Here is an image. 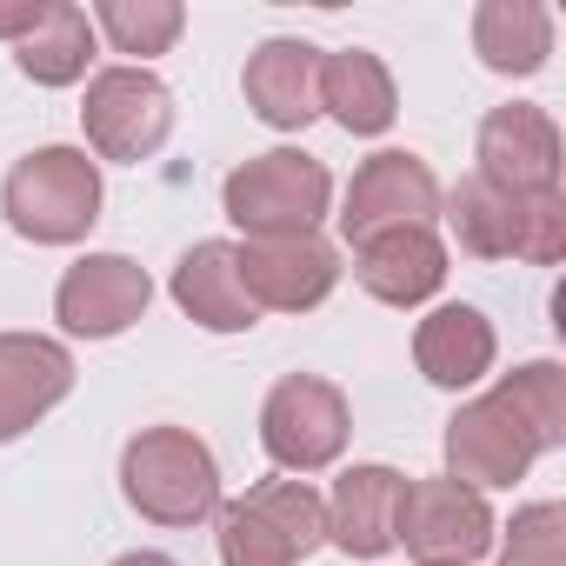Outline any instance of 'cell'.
Instances as JSON below:
<instances>
[{
    "mask_svg": "<svg viewBox=\"0 0 566 566\" xmlns=\"http://www.w3.org/2000/svg\"><path fill=\"white\" fill-rule=\"evenodd\" d=\"M120 493L154 526H200L220 513V460L187 427H140L120 453Z\"/></svg>",
    "mask_w": 566,
    "mask_h": 566,
    "instance_id": "6da1fadb",
    "label": "cell"
},
{
    "mask_svg": "<svg viewBox=\"0 0 566 566\" xmlns=\"http://www.w3.org/2000/svg\"><path fill=\"white\" fill-rule=\"evenodd\" d=\"M0 213L34 247H74L101 220V167L81 147H34L0 187Z\"/></svg>",
    "mask_w": 566,
    "mask_h": 566,
    "instance_id": "7a4b0ae2",
    "label": "cell"
},
{
    "mask_svg": "<svg viewBox=\"0 0 566 566\" xmlns=\"http://www.w3.org/2000/svg\"><path fill=\"white\" fill-rule=\"evenodd\" d=\"M220 200H227V220L247 240H294V233L321 227V213L334 200V180L314 154L273 147V154H253L247 167H233Z\"/></svg>",
    "mask_w": 566,
    "mask_h": 566,
    "instance_id": "3957f363",
    "label": "cell"
},
{
    "mask_svg": "<svg viewBox=\"0 0 566 566\" xmlns=\"http://www.w3.org/2000/svg\"><path fill=\"white\" fill-rule=\"evenodd\" d=\"M327 546V500L307 480H260L220 506V566H301Z\"/></svg>",
    "mask_w": 566,
    "mask_h": 566,
    "instance_id": "277c9868",
    "label": "cell"
},
{
    "mask_svg": "<svg viewBox=\"0 0 566 566\" xmlns=\"http://www.w3.org/2000/svg\"><path fill=\"white\" fill-rule=\"evenodd\" d=\"M347 433H354V413H347V394L321 374H287L266 407H260V447L280 473H321L347 453Z\"/></svg>",
    "mask_w": 566,
    "mask_h": 566,
    "instance_id": "5b68a950",
    "label": "cell"
},
{
    "mask_svg": "<svg viewBox=\"0 0 566 566\" xmlns=\"http://www.w3.org/2000/svg\"><path fill=\"white\" fill-rule=\"evenodd\" d=\"M394 546H407L420 566H473V559L493 546L486 493L460 486L453 473H440V480H407L400 520H394Z\"/></svg>",
    "mask_w": 566,
    "mask_h": 566,
    "instance_id": "8992f818",
    "label": "cell"
},
{
    "mask_svg": "<svg viewBox=\"0 0 566 566\" xmlns=\"http://www.w3.org/2000/svg\"><path fill=\"white\" fill-rule=\"evenodd\" d=\"M81 127L101 160H154L174 134V94L147 67H101L87 81Z\"/></svg>",
    "mask_w": 566,
    "mask_h": 566,
    "instance_id": "52a82bcc",
    "label": "cell"
},
{
    "mask_svg": "<svg viewBox=\"0 0 566 566\" xmlns=\"http://www.w3.org/2000/svg\"><path fill=\"white\" fill-rule=\"evenodd\" d=\"M546 453V440L520 420V407L493 387L486 400H467L453 420H447V467L460 486H513L533 460Z\"/></svg>",
    "mask_w": 566,
    "mask_h": 566,
    "instance_id": "ba28073f",
    "label": "cell"
},
{
    "mask_svg": "<svg viewBox=\"0 0 566 566\" xmlns=\"http://www.w3.org/2000/svg\"><path fill=\"white\" fill-rule=\"evenodd\" d=\"M154 301V280L140 260L127 253H87L61 273V287H54V321L74 334V340H114L127 334Z\"/></svg>",
    "mask_w": 566,
    "mask_h": 566,
    "instance_id": "9c48e42d",
    "label": "cell"
},
{
    "mask_svg": "<svg viewBox=\"0 0 566 566\" xmlns=\"http://www.w3.org/2000/svg\"><path fill=\"white\" fill-rule=\"evenodd\" d=\"M433 213H440V180L427 174V160L407 147H387V154L360 160V174L347 187L340 233H347V247H360L394 227H433Z\"/></svg>",
    "mask_w": 566,
    "mask_h": 566,
    "instance_id": "30bf717a",
    "label": "cell"
},
{
    "mask_svg": "<svg viewBox=\"0 0 566 566\" xmlns=\"http://www.w3.org/2000/svg\"><path fill=\"white\" fill-rule=\"evenodd\" d=\"M240 287L260 314H307L334 294L340 260L321 233H294V240H240Z\"/></svg>",
    "mask_w": 566,
    "mask_h": 566,
    "instance_id": "8fae6325",
    "label": "cell"
},
{
    "mask_svg": "<svg viewBox=\"0 0 566 566\" xmlns=\"http://www.w3.org/2000/svg\"><path fill=\"white\" fill-rule=\"evenodd\" d=\"M480 180L493 193H553L559 187V127L513 101V107H493L480 120Z\"/></svg>",
    "mask_w": 566,
    "mask_h": 566,
    "instance_id": "7c38bea8",
    "label": "cell"
},
{
    "mask_svg": "<svg viewBox=\"0 0 566 566\" xmlns=\"http://www.w3.org/2000/svg\"><path fill=\"white\" fill-rule=\"evenodd\" d=\"M74 394V354L48 334H0V440H21Z\"/></svg>",
    "mask_w": 566,
    "mask_h": 566,
    "instance_id": "4fadbf2b",
    "label": "cell"
},
{
    "mask_svg": "<svg viewBox=\"0 0 566 566\" xmlns=\"http://www.w3.org/2000/svg\"><path fill=\"white\" fill-rule=\"evenodd\" d=\"M240 87H247V107L266 120V127H280V134H294V127H307L314 114H321V48L314 41H260L253 54H247V74H240Z\"/></svg>",
    "mask_w": 566,
    "mask_h": 566,
    "instance_id": "5bb4252c",
    "label": "cell"
},
{
    "mask_svg": "<svg viewBox=\"0 0 566 566\" xmlns=\"http://www.w3.org/2000/svg\"><path fill=\"white\" fill-rule=\"evenodd\" d=\"M354 280L387 301V307H420L440 294L447 280V247L433 227H394V233H374L354 247Z\"/></svg>",
    "mask_w": 566,
    "mask_h": 566,
    "instance_id": "9a60e30c",
    "label": "cell"
},
{
    "mask_svg": "<svg viewBox=\"0 0 566 566\" xmlns=\"http://www.w3.org/2000/svg\"><path fill=\"white\" fill-rule=\"evenodd\" d=\"M407 480L394 467H347L327 493V539L347 559H387L394 553V520H400Z\"/></svg>",
    "mask_w": 566,
    "mask_h": 566,
    "instance_id": "2e32d148",
    "label": "cell"
},
{
    "mask_svg": "<svg viewBox=\"0 0 566 566\" xmlns=\"http://www.w3.org/2000/svg\"><path fill=\"white\" fill-rule=\"evenodd\" d=\"M167 287H174L180 314H187L193 327H207V334H247V327L260 321V307H253L247 287H240L233 240H200V247H187Z\"/></svg>",
    "mask_w": 566,
    "mask_h": 566,
    "instance_id": "e0dca14e",
    "label": "cell"
},
{
    "mask_svg": "<svg viewBox=\"0 0 566 566\" xmlns=\"http://www.w3.org/2000/svg\"><path fill=\"white\" fill-rule=\"evenodd\" d=\"M493 354H500V340H493V321H486L480 307H433V314L420 321V334H413L420 374H427L433 387H447V394L486 380V374H493Z\"/></svg>",
    "mask_w": 566,
    "mask_h": 566,
    "instance_id": "ac0fdd59",
    "label": "cell"
},
{
    "mask_svg": "<svg viewBox=\"0 0 566 566\" xmlns=\"http://www.w3.org/2000/svg\"><path fill=\"white\" fill-rule=\"evenodd\" d=\"M321 107H327L347 134H387L394 114H400V94H394L387 61L367 54V48L321 54Z\"/></svg>",
    "mask_w": 566,
    "mask_h": 566,
    "instance_id": "d6986e66",
    "label": "cell"
},
{
    "mask_svg": "<svg viewBox=\"0 0 566 566\" xmlns=\"http://www.w3.org/2000/svg\"><path fill=\"white\" fill-rule=\"evenodd\" d=\"M473 54L493 74H539L553 54V14L539 0H480L473 8Z\"/></svg>",
    "mask_w": 566,
    "mask_h": 566,
    "instance_id": "ffe728a7",
    "label": "cell"
},
{
    "mask_svg": "<svg viewBox=\"0 0 566 566\" xmlns=\"http://www.w3.org/2000/svg\"><path fill=\"white\" fill-rule=\"evenodd\" d=\"M94 61V21L74 8V0H48L41 28L14 48V67L34 81V87H74Z\"/></svg>",
    "mask_w": 566,
    "mask_h": 566,
    "instance_id": "44dd1931",
    "label": "cell"
},
{
    "mask_svg": "<svg viewBox=\"0 0 566 566\" xmlns=\"http://www.w3.org/2000/svg\"><path fill=\"white\" fill-rule=\"evenodd\" d=\"M447 227L473 260H513V193H493L480 174L447 193Z\"/></svg>",
    "mask_w": 566,
    "mask_h": 566,
    "instance_id": "7402d4cb",
    "label": "cell"
},
{
    "mask_svg": "<svg viewBox=\"0 0 566 566\" xmlns=\"http://www.w3.org/2000/svg\"><path fill=\"white\" fill-rule=\"evenodd\" d=\"M87 21L107 34L114 54H140V61H147V54H167V48L180 41L187 8H180V0H101Z\"/></svg>",
    "mask_w": 566,
    "mask_h": 566,
    "instance_id": "603a6c76",
    "label": "cell"
},
{
    "mask_svg": "<svg viewBox=\"0 0 566 566\" xmlns=\"http://www.w3.org/2000/svg\"><path fill=\"white\" fill-rule=\"evenodd\" d=\"M500 566H566V506L559 500H533L513 513Z\"/></svg>",
    "mask_w": 566,
    "mask_h": 566,
    "instance_id": "cb8c5ba5",
    "label": "cell"
},
{
    "mask_svg": "<svg viewBox=\"0 0 566 566\" xmlns=\"http://www.w3.org/2000/svg\"><path fill=\"white\" fill-rule=\"evenodd\" d=\"M559 253H566V200H559V187L553 193H520L513 200V260L553 266Z\"/></svg>",
    "mask_w": 566,
    "mask_h": 566,
    "instance_id": "d4e9b609",
    "label": "cell"
},
{
    "mask_svg": "<svg viewBox=\"0 0 566 566\" xmlns=\"http://www.w3.org/2000/svg\"><path fill=\"white\" fill-rule=\"evenodd\" d=\"M41 14H48V0H0V41H28L34 28H41Z\"/></svg>",
    "mask_w": 566,
    "mask_h": 566,
    "instance_id": "484cf974",
    "label": "cell"
},
{
    "mask_svg": "<svg viewBox=\"0 0 566 566\" xmlns=\"http://www.w3.org/2000/svg\"><path fill=\"white\" fill-rule=\"evenodd\" d=\"M114 566H174V559H167V553H147V546H140V553H120Z\"/></svg>",
    "mask_w": 566,
    "mask_h": 566,
    "instance_id": "4316f807",
    "label": "cell"
}]
</instances>
